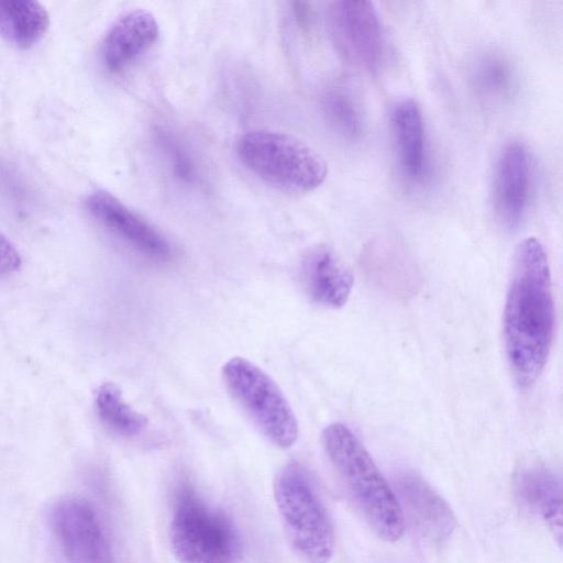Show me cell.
I'll use <instances>...</instances> for the list:
<instances>
[{"label": "cell", "instance_id": "cell-7", "mask_svg": "<svg viewBox=\"0 0 563 563\" xmlns=\"http://www.w3.org/2000/svg\"><path fill=\"white\" fill-rule=\"evenodd\" d=\"M327 23L332 43L343 58L371 73L382 68L385 41L373 2L333 1L328 7Z\"/></svg>", "mask_w": 563, "mask_h": 563}, {"label": "cell", "instance_id": "cell-1", "mask_svg": "<svg viewBox=\"0 0 563 563\" xmlns=\"http://www.w3.org/2000/svg\"><path fill=\"white\" fill-rule=\"evenodd\" d=\"M554 308L547 254L536 238L517 247L504 311L505 349L520 387L541 375L551 349Z\"/></svg>", "mask_w": 563, "mask_h": 563}, {"label": "cell", "instance_id": "cell-10", "mask_svg": "<svg viewBox=\"0 0 563 563\" xmlns=\"http://www.w3.org/2000/svg\"><path fill=\"white\" fill-rule=\"evenodd\" d=\"M531 184L530 157L519 142L508 143L497 162L494 179V203L499 220L514 228L522 220Z\"/></svg>", "mask_w": 563, "mask_h": 563}, {"label": "cell", "instance_id": "cell-9", "mask_svg": "<svg viewBox=\"0 0 563 563\" xmlns=\"http://www.w3.org/2000/svg\"><path fill=\"white\" fill-rule=\"evenodd\" d=\"M86 208L102 227L142 255L159 262L173 257L169 240L111 194H91Z\"/></svg>", "mask_w": 563, "mask_h": 563}, {"label": "cell", "instance_id": "cell-3", "mask_svg": "<svg viewBox=\"0 0 563 563\" xmlns=\"http://www.w3.org/2000/svg\"><path fill=\"white\" fill-rule=\"evenodd\" d=\"M240 162L252 174L290 192H308L328 175L324 157L305 141L288 133L253 130L236 142Z\"/></svg>", "mask_w": 563, "mask_h": 563}, {"label": "cell", "instance_id": "cell-14", "mask_svg": "<svg viewBox=\"0 0 563 563\" xmlns=\"http://www.w3.org/2000/svg\"><path fill=\"white\" fill-rule=\"evenodd\" d=\"M515 492L522 506L547 525L561 544L562 487L548 467L532 464L515 475Z\"/></svg>", "mask_w": 563, "mask_h": 563}, {"label": "cell", "instance_id": "cell-19", "mask_svg": "<svg viewBox=\"0 0 563 563\" xmlns=\"http://www.w3.org/2000/svg\"><path fill=\"white\" fill-rule=\"evenodd\" d=\"M154 142L170 175L187 187H198L202 174L196 156L188 145L168 129L156 126Z\"/></svg>", "mask_w": 563, "mask_h": 563}, {"label": "cell", "instance_id": "cell-22", "mask_svg": "<svg viewBox=\"0 0 563 563\" xmlns=\"http://www.w3.org/2000/svg\"><path fill=\"white\" fill-rule=\"evenodd\" d=\"M291 13L298 27L308 32L313 22V10L308 2L295 1L291 3Z\"/></svg>", "mask_w": 563, "mask_h": 563}, {"label": "cell", "instance_id": "cell-2", "mask_svg": "<svg viewBox=\"0 0 563 563\" xmlns=\"http://www.w3.org/2000/svg\"><path fill=\"white\" fill-rule=\"evenodd\" d=\"M322 439L343 489L362 519L382 540H399L405 518L398 498L361 441L339 422L327 426Z\"/></svg>", "mask_w": 563, "mask_h": 563}, {"label": "cell", "instance_id": "cell-6", "mask_svg": "<svg viewBox=\"0 0 563 563\" xmlns=\"http://www.w3.org/2000/svg\"><path fill=\"white\" fill-rule=\"evenodd\" d=\"M222 375L233 399L273 444L288 449L296 442V416L282 389L263 369L243 357H232L223 365Z\"/></svg>", "mask_w": 563, "mask_h": 563}, {"label": "cell", "instance_id": "cell-18", "mask_svg": "<svg viewBox=\"0 0 563 563\" xmlns=\"http://www.w3.org/2000/svg\"><path fill=\"white\" fill-rule=\"evenodd\" d=\"M96 406L103 424L118 435L134 437L146 426V417L134 410L112 383H104L99 387Z\"/></svg>", "mask_w": 563, "mask_h": 563}, {"label": "cell", "instance_id": "cell-17", "mask_svg": "<svg viewBox=\"0 0 563 563\" xmlns=\"http://www.w3.org/2000/svg\"><path fill=\"white\" fill-rule=\"evenodd\" d=\"M49 15L37 1L0 0V36L9 43L29 48L46 34Z\"/></svg>", "mask_w": 563, "mask_h": 563}, {"label": "cell", "instance_id": "cell-4", "mask_svg": "<svg viewBox=\"0 0 563 563\" xmlns=\"http://www.w3.org/2000/svg\"><path fill=\"white\" fill-rule=\"evenodd\" d=\"M274 496L295 552L307 563H328L334 533L308 470L295 461L286 464L275 478Z\"/></svg>", "mask_w": 563, "mask_h": 563}, {"label": "cell", "instance_id": "cell-5", "mask_svg": "<svg viewBox=\"0 0 563 563\" xmlns=\"http://www.w3.org/2000/svg\"><path fill=\"white\" fill-rule=\"evenodd\" d=\"M169 538L180 563H235L241 540L231 519L184 487L176 498Z\"/></svg>", "mask_w": 563, "mask_h": 563}, {"label": "cell", "instance_id": "cell-20", "mask_svg": "<svg viewBox=\"0 0 563 563\" xmlns=\"http://www.w3.org/2000/svg\"><path fill=\"white\" fill-rule=\"evenodd\" d=\"M321 110L330 128L346 140H356L363 131V119L354 99L344 90L333 88L321 97Z\"/></svg>", "mask_w": 563, "mask_h": 563}, {"label": "cell", "instance_id": "cell-21", "mask_svg": "<svg viewBox=\"0 0 563 563\" xmlns=\"http://www.w3.org/2000/svg\"><path fill=\"white\" fill-rule=\"evenodd\" d=\"M22 264V258L15 246L0 233V275L16 272Z\"/></svg>", "mask_w": 563, "mask_h": 563}, {"label": "cell", "instance_id": "cell-12", "mask_svg": "<svg viewBox=\"0 0 563 563\" xmlns=\"http://www.w3.org/2000/svg\"><path fill=\"white\" fill-rule=\"evenodd\" d=\"M159 36V25L147 10H133L118 19L107 32L101 58L104 67L119 74L139 60Z\"/></svg>", "mask_w": 563, "mask_h": 563}, {"label": "cell", "instance_id": "cell-8", "mask_svg": "<svg viewBox=\"0 0 563 563\" xmlns=\"http://www.w3.org/2000/svg\"><path fill=\"white\" fill-rule=\"evenodd\" d=\"M56 536L69 563H113V553L95 508L84 499L63 500L54 510Z\"/></svg>", "mask_w": 563, "mask_h": 563}, {"label": "cell", "instance_id": "cell-13", "mask_svg": "<svg viewBox=\"0 0 563 563\" xmlns=\"http://www.w3.org/2000/svg\"><path fill=\"white\" fill-rule=\"evenodd\" d=\"M300 279L305 292L316 303L338 309L347 300L353 275L327 245L310 247L301 260Z\"/></svg>", "mask_w": 563, "mask_h": 563}, {"label": "cell", "instance_id": "cell-11", "mask_svg": "<svg viewBox=\"0 0 563 563\" xmlns=\"http://www.w3.org/2000/svg\"><path fill=\"white\" fill-rule=\"evenodd\" d=\"M401 511L426 539L439 543L451 536L456 527L449 504L421 477L413 474L399 476L396 484Z\"/></svg>", "mask_w": 563, "mask_h": 563}, {"label": "cell", "instance_id": "cell-15", "mask_svg": "<svg viewBox=\"0 0 563 563\" xmlns=\"http://www.w3.org/2000/svg\"><path fill=\"white\" fill-rule=\"evenodd\" d=\"M396 155L402 175L419 181L427 172V144L423 118L412 99L397 102L390 117Z\"/></svg>", "mask_w": 563, "mask_h": 563}, {"label": "cell", "instance_id": "cell-16", "mask_svg": "<svg viewBox=\"0 0 563 563\" xmlns=\"http://www.w3.org/2000/svg\"><path fill=\"white\" fill-rule=\"evenodd\" d=\"M468 77L475 93L490 103L509 99L518 85L515 64L506 54L495 49L475 56L470 65Z\"/></svg>", "mask_w": 563, "mask_h": 563}]
</instances>
